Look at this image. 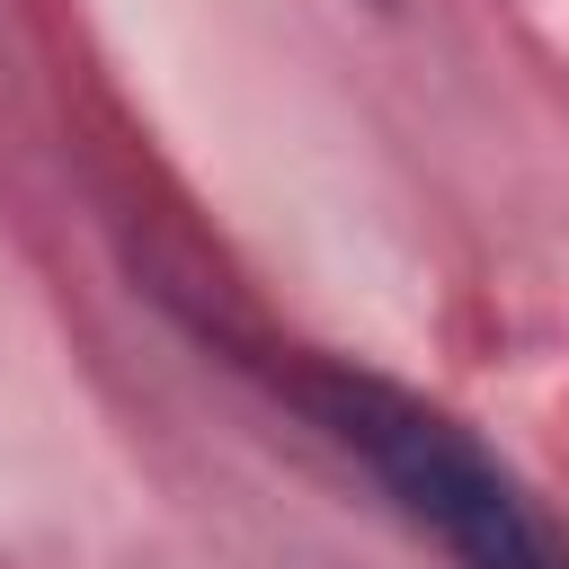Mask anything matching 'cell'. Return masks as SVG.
Masks as SVG:
<instances>
[{"label": "cell", "instance_id": "1", "mask_svg": "<svg viewBox=\"0 0 569 569\" xmlns=\"http://www.w3.org/2000/svg\"><path fill=\"white\" fill-rule=\"evenodd\" d=\"M302 409L400 498L409 525H427L445 542L453 569H569L560 533L533 516V498L427 400H409L400 382L373 373H311Z\"/></svg>", "mask_w": 569, "mask_h": 569}]
</instances>
